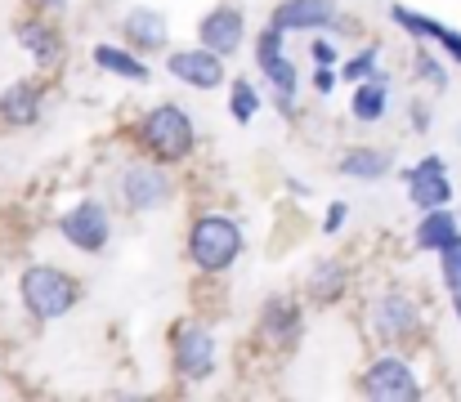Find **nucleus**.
Here are the masks:
<instances>
[{"instance_id":"obj_1","label":"nucleus","mask_w":461,"mask_h":402,"mask_svg":"<svg viewBox=\"0 0 461 402\" xmlns=\"http://www.w3.org/2000/svg\"><path fill=\"white\" fill-rule=\"evenodd\" d=\"M131 143H135V152H144V156H153L161 165H175V170H179V165L193 161L202 134H197V117H193L184 103L161 99V103L144 108V112L135 117Z\"/></svg>"},{"instance_id":"obj_2","label":"nucleus","mask_w":461,"mask_h":402,"mask_svg":"<svg viewBox=\"0 0 461 402\" xmlns=\"http://www.w3.org/2000/svg\"><path fill=\"white\" fill-rule=\"evenodd\" d=\"M18 304L36 326L63 322L68 313H77V304L86 299V286L77 272H68L54 260H32L27 268H18Z\"/></svg>"},{"instance_id":"obj_3","label":"nucleus","mask_w":461,"mask_h":402,"mask_svg":"<svg viewBox=\"0 0 461 402\" xmlns=\"http://www.w3.org/2000/svg\"><path fill=\"white\" fill-rule=\"evenodd\" d=\"M184 255H188L193 272H202V277H224V272H233L238 260L247 255V228H242L229 210H202V215L188 219Z\"/></svg>"},{"instance_id":"obj_4","label":"nucleus","mask_w":461,"mask_h":402,"mask_svg":"<svg viewBox=\"0 0 461 402\" xmlns=\"http://www.w3.org/2000/svg\"><path fill=\"white\" fill-rule=\"evenodd\" d=\"M175 197H179L175 165H161V161L144 156V152H131L117 165V174H113V201L126 215H140V219L144 215H161V210L175 206Z\"/></svg>"},{"instance_id":"obj_5","label":"nucleus","mask_w":461,"mask_h":402,"mask_svg":"<svg viewBox=\"0 0 461 402\" xmlns=\"http://www.w3.org/2000/svg\"><path fill=\"white\" fill-rule=\"evenodd\" d=\"M251 58H256V72H260V81H265L278 117L283 121H296L301 117V103H296L301 99V72L292 63V36L283 27L265 22L256 31V40H251Z\"/></svg>"},{"instance_id":"obj_6","label":"nucleus","mask_w":461,"mask_h":402,"mask_svg":"<svg viewBox=\"0 0 461 402\" xmlns=\"http://www.w3.org/2000/svg\"><path fill=\"white\" fill-rule=\"evenodd\" d=\"M363 326H367L372 344H381V349H403V344H412V340L421 335V326H426L421 295L408 290V286H399V281L381 286V290L367 299Z\"/></svg>"},{"instance_id":"obj_7","label":"nucleus","mask_w":461,"mask_h":402,"mask_svg":"<svg viewBox=\"0 0 461 402\" xmlns=\"http://www.w3.org/2000/svg\"><path fill=\"white\" fill-rule=\"evenodd\" d=\"M166 349H170V371L184 389H197V385H211L215 371H220V335L211 322L202 317H175L170 322V335H166Z\"/></svg>"},{"instance_id":"obj_8","label":"nucleus","mask_w":461,"mask_h":402,"mask_svg":"<svg viewBox=\"0 0 461 402\" xmlns=\"http://www.w3.org/2000/svg\"><path fill=\"white\" fill-rule=\"evenodd\" d=\"M54 233H59V242H63L68 251H77V255H104V251L113 246V237H117V215H113V206H108L104 197H77V201L59 215Z\"/></svg>"},{"instance_id":"obj_9","label":"nucleus","mask_w":461,"mask_h":402,"mask_svg":"<svg viewBox=\"0 0 461 402\" xmlns=\"http://www.w3.org/2000/svg\"><path fill=\"white\" fill-rule=\"evenodd\" d=\"M358 394L372 402H417V398H426V385H421L417 362L403 349H381L376 358L363 362Z\"/></svg>"},{"instance_id":"obj_10","label":"nucleus","mask_w":461,"mask_h":402,"mask_svg":"<svg viewBox=\"0 0 461 402\" xmlns=\"http://www.w3.org/2000/svg\"><path fill=\"white\" fill-rule=\"evenodd\" d=\"M305 295H292V290H278L260 304L256 313V340L269 349V353H296L301 340H305Z\"/></svg>"},{"instance_id":"obj_11","label":"nucleus","mask_w":461,"mask_h":402,"mask_svg":"<svg viewBox=\"0 0 461 402\" xmlns=\"http://www.w3.org/2000/svg\"><path fill=\"white\" fill-rule=\"evenodd\" d=\"M269 22L283 27L287 36H313V31L358 36V27L349 22V13H340L336 0H278L269 9Z\"/></svg>"},{"instance_id":"obj_12","label":"nucleus","mask_w":461,"mask_h":402,"mask_svg":"<svg viewBox=\"0 0 461 402\" xmlns=\"http://www.w3.org/2000/svg\"><path fill=\"white\" fill-rule=\"evenodd\" d=\"M166 76L179 81L184 90L215 94V90H229V58H220L206 45H170L166 49Z\"/></svg>"},{"instance_id":"obj_13","label":"nucleus","mask_w":461,"mask_h":402,"mask_svg":"<svg viewBox=\"0 0 461 402\" xmlns=\"http://www.w3.org/2000/svg\"><path fill=\"white\" fill-rule=\"evenodd\" d=\"M14 40H18V49L32 58V67H41V72H59V67L68 63V36H63V27H59L50 13H27V18H18V22H14Z\"/></svg>"},{"instance_id":"obj_14","label":"nucleus","mask_w":461,"mask_h":402,"mask_svg":"<svg viewBox=\"0 0 461 402\" xmlns=\"http://www.w3.org/2000/svg\"><path fill=\"white\" fill-rule=\"evenodd\" d=\"M247 40H251V27H247V9L242 4L220 0V4H211L197 18V45L215 49L220 58H238Z\"/></svg>"},{"instance_id":"obj_15","label":"nucleus","mask_w":461,"mask_h":402,"mask_svg":"<svg viewBox=\"0 0 461 402\" xmlns=\"http://www.w3.org/2000/svg\"><path fill=\"white\" fill-rule=\"evenodd\" d=\"M399 179H403V188H408V201L417 206V210H435V206H453V174H448V161L439 156V152H426L421 161H412V165H403L399 170Z\"/></svg>"},{"instance_id":"obj_16","label":"nucleus","mask_w":461,"mask_h":402,"mask_svg":"<svg viewBox=\"0 0 461 402\" xmlns=\"http://www.w3.org/2000/svg\"><path fill=\"white\" fill-rule=\"evenodd\" d=\"M117 27H122V40H126L131 49H140L144 58L170 49V18H166L157 4H131V9L117 18Z\"/></svg>"},{"instance_id":"obj_17","label":"nucleus","mask_w":461,"mask_h":402,"mask_svg":"<svg viewBox=\"0 0 461 402\" xmlns=\"http://www.w3.org/2000/svg\"><path fill=\"white\" fill-rule=\"evenodd\" d=\"M90 63L95 72L113 76V81H126V85H153V63L131 49L126 40H95L90 45Z\"/></svg>"},{"instance_id":"obj_18","label":"nucleus","mask_w":461,"mask_h":402,"mask_svg":"<svg viewBox=\"0 0 461 402\" xmlns=\"http://www.w3.org/2000/svg\"><path fill=\"white\" fill-rule=\"evenodd\" d=\"M349 286H354L349 264H345L340 255H322V260L309 264L301 295H305V304H313V308H336V304H345Z\"/></svg>"},{"instance_id":"obj_19","label":"nucleus","mask_w":461,"mask_h":402,"mask_svg":"<svg viewBox=\"0 0 461 402\" xmlns=\"http://www.w3.org/2000/svg\"><path fill=\"white\" fill-rule=\"evenodd\" d=\"M45 117V85L41 81H14L0 90V126L5 130H32Z\"/></svg>"},{"instance_id":"obj_20","label":"nucleus","mask_w":461,"mask_h":402,"mask_svg":"<svg viewBox=\"0 0 461 402\" xmlns=\"http://www.w3.org/2000/svg\"><path fill=\"white\" fill-rule=\"evenodd\" d=\"M336 174L349 183H381L394 174V152L381 143H354L336 156Z\"/></svg>"},{"instance_id":"obj_21","label":"nucleus","mask_w":461,"mask_h":402,"mask_svg":"<svg viewBox=\"0 0 461 402\" xmlns=\"http://www.w3.org/2000/svg\"><path fill=\"white\" fill-rule=\"evenodd\" d=\"M457 237H461V210L435 206V210H421V219H417V228H412V251L439 255V251L453 246Z\"/></svg>"},{"instance_id":"obj_22","label":"nucleus","mask_w":461,"mask_h":402,"mask_svg":"<svg viewBox=\"0 0 461 402\" xmlns=\"http://www.w3.org/2000/svg\"><path fill=\"white\" fill-rule=\"evenodd\" d=\"M390 90H394V76H390L385 67H381L376 76L349 85V117H354L358 126H376V121H385V112H390Z\"/></svg>"},{"instance_id":"obj_23","label":"nucleus","mask_w":461,"mask_h":402,"mask_svg":"<svg viewBox=\"0 0 461 402\" xmlns=\"http://www.w3.org/2000/svg\"><path fill=\"white\" fill-rule=\"evenodd\" d=\"M390 22L399 27V31H408L417 45H439V36L448 31V22H439V18H430V13H421V9H412V4H403V0H390Z\"/></svg>"},{"instance_id":"obj_24","label":"nucleus","mask_w":461,"mask_h":402,"mask_svg":"<svg viewBox=\"0 0 461 402\" xmlns=\"http://www.w3.org/2000/svg\"><path fill=\"white\" fill-rule=\"evenodd\" d=\"M412 81L421 85V90H430V94H448L453 90V72H448V58L439 54V49H430V45H417L412 49Z\"/></svg>"},{"instance_id":"obj_25","label":"nucleus","mask_w":461,"mask_h":402,"mask_svg":"<svg viewBox=\"0 0 461 402\" xmlns=\"http://www.w3.org/2000/svg\"><path fill=\"white\" fill-rule=\"evenodd\" d=\"M229 117L238 126H256V117L265 112V94L256 90V76H229Z\"/></svg>"},{"instance_id":"obj_26","label":"nucleus","mask_w":461,"mask_h":402,"mask_svg":"<svg viewBox=\"0 0 461 402\" xmlns=\"http://www.w3.org/2000/svg\"><path fill=\"white\" fill-rule=\"evenodd\" d=\"M381 40H363L358 49H349L345 58H340V81L345 85H358V81H367V76H376L385 63H381Z\"/></svg>"},{"instance_id":"obj_27","label":"nucleus","mask_w":461,"mask_h":402,"mask_svg":"<svg viewBox=\"0 0 461 402\" xmlns=\"http://www.w3.org/2000/svg\"><path fill=\"white\" fill-rule=\"evenodd\" d=\"M309 58H313V67H340V58H345L340 36H331V31H313V36H309Z\"/></svg>"},{"instance_id":"obj_28","label":"nucleus","mask_w":461,"mask_h":402,"mask_svg":"<svg viewBox=\"0 0 461 402\" xmlns=\"http://www.w3.org/2000/svg\"><path fill=\"white\" fill-rule=\"evenodd\" d=\"M435 260H439V281H444V290H448V295L461 290V237L453 246H444Z\"/></svg>"},{"instance_id":"obj_29","label":"nucleus","mask_w":461,"mask_h":402,"mask_svg":"<svg viewBox=\"0 0 461 402\" xmlns=\"http://www.w3.org/2000/svg\"><path fill=\"white\" fill-rule=\"evenodd\" d=\"M345 224H349V201H327V210H322V219H318V228H322V237H340L345 233Z\"/></svg>"},{"instance_id":"obj_30","label":"nucleus","mask_w":461,"mask_h":402,"mask_svg":"<svg viewBox=\"0 0 461 402\" xmlns=\"http://www.w3.org/2000/svg\"><path fill=\"white\" fill-rule=\"evenodd\" d=\"M408 126H412V134L435 130V108H430V99H412V103H408Z\"/></svg>"},{"instance_id":"obj_31","label":"nucleus","mask_w":461,"mask_h":402,"mask_svg":"<svg viewBox=\"0 0 461 402\" xmlns=\"http://www.w3.org/2000/svg\"><path fill=\"white\" fill-rule=\"evenodd\" d=\"M309 85H313L318 99H331L345 81H340V67H313V81H309Z\"/></svg>"},{"instance_id":"obj_32","label":"nucleus","mask_w":461,"mask_h":402,"mask_svg":"<svg viewBox=\"0 0 461 402\" xmlns=\"http://www.w3.org/2000/svg\"><path fill=\"white\" fill-rule=\"evenodd\" d=\"M435 49H439L448 63H457V67H461V31H457V27H448V31L439 36V45H435Z\"/></svg>"},{"instance_id":"obj_33","label":"nucleus","mask_w":461,"mask_h":402,"mask_svg":"<svg viewBox=\"0 0 461 402\" xmlns=\"http://www.w3.org/2000/svg\"><path fill=\"white\" fill-rule=\"evenodd\" d=\"M27 4H32V13H50V18H59V13H68L72 0H27Z\"/></svg>"},{"instance_id":"obj_34","label":"nucleus","mask_w":461,"mask_h":402,"mask_svg":"<svg viewBox=\"0 0 461 402\" xmlns=\"http://www.w3.org/2000/svg\"><path fill=\"white\" fill-rule=\"evenodd\" d=\"M448 308H453V317H457V326H461V290H453V295H448Z\"/></svg>"},{"instance_id":"obj_35","label":"nucleus","mask_w":461,"mask_h":402,"mask_svg":"<svg viewBox=\"0 0 461 402\" xmlns=\"http://www.w3.org/2000/svg\"><path fill=\"white\" fill-rule=\"evenodd\" d=\"M287 188H292L296 197H309V183H301V179H287Z\"/></svg>"},{"instance_id":"obj_36","label":"nucleus","mask_w":461,"mask_h":402,"mask_svg":"<svg viewBox=\"0 0 461 402\" xmlns=\"http://www.w3.org/2000/svg\"><path fill=\"white\" fill-rule=\"evenodd\" d=\"M457 143H461V126H457Z\"/></svg>"}]
</instances>
